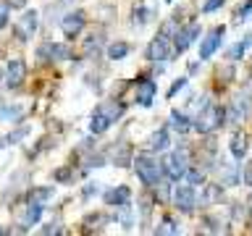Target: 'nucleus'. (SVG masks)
Wrapping results in <instances>:
<instances>
[{"label": "nucleus", "mask_w": 252, "mask_h": 236, "mask_svg": "<svg viewBox=\"0 0 252 236\" xmlns=\"http://www.w3.org/2000/svg\"><path fill=\"white\" fill-rule=\"evenodd\" d=\"M134 168H137V176H139L142 181H145L147 186H155L158 181L163 178V165L158 163L155 157H150L147 152L134 157Z\"/></svg>", "instance_id": "f257e3e1"}, {"label": "nucleus", "mask_w": 252, "mask_h": 236, "mask_svg": "<svg viewBox=\"0 0 252 236\" xmlns=\"http://www.w3.org/2000/svg\"><path fill=\"white\" fill-rule=\"evenodd\" d=\"M226 121V110L220 108V105H210V108H205L200 116H197V121H194V129L197 131H202V134H210V131H216L220 129Z\"/></svg>", "instance_id": "f03ea898"}, {"label": "nucleus", "mask_w": 252, "mask_h": 236, "mask_svg": "<svg viewBox=\"0 0 252 236\" xmlns=\"http://www.w3.org/2000/svg\"><path fill=\"white\" fill-rule=\"evenodd\" d=\"M173 202H176V207L181 212H194L197 207V192L192 184H181L176 192H173Z\"/></svg>", "instance_id": "7ed1b4c3"}, {"label": "nucleus", "mask_w": 252, "mask_h": 236, "mask_svg": "<svg viewBox=\"0 0 252 236\" xmlns=\"http://www.w3.org/2000/svg\"><path fill=\"white\" fill-rule=\"evenodd\" d=\"M37 27H39V16L37 11H24L21 13V21H19V29H16V37L21 39V42H27L29 37H34L37 34Z\"/></svg>", "instance_id": "20e7f679"}, {"label": "nucleus", "mask_w": 252, "mask_h": 236, "mask_svg": "<svg viewBox=\"0 0 252 236\" xmlns=\"http://www.w3.org/2000/svg\"><path fill=\"white\" fill-rule=\"evenodd\" d=\"M187 152H171L168 157L163 160V171L168 173V178H181L187 171Z\"/></svg>", "instance_id": "39448f33"}, {"label": "nucleus", "mask_w": 252, "mask_h": 236, "mask_svg": "<svg viewBox=\"0 0 252 236\" xmlns=\"http://www.w3.org/2000/svg\"><path fill=\"white\" fill-rule=\"evenodd\" d=\"M24 74H27V66H24V60L13 58V60L5 66V87H11V89H16V87H21V82H24Z\"/></svg>", "instance_id": "423d86ee"}, {"label": "nucleus", "mask_w": 252, "mask_h": 236, "mask_svg": "<svg viewBox=\"0 0 252 236\" xmlns=\"http://www.w3.org/2000/svg\"><path fill=\"white\" fill-rule=\"evenodd\" d=\"M250 100H247V94H239L231 105H228V110H226V116H228V121H234V123H239V121H244L247 118V113H250Z\"/></svg>", "instance_id": "0eeeda50"}, {"label": "nucleus", "mask_w": 252, "mask_h": 236, "mask_svg": "<svg viewBox=\"0 0 252 236\" xmlns=\"http://www.w3.org/2000/svg\"><path fill=\"white\" fill-rule=\"evenodd\" d=\"M129 197H131V189L121 184V186H113V189H108L105 192V205H113V207H124V205H129Z\"/></svg>", "instance_id": "6e6552de"}, {"label": "nucleus", "mask_w": 252, "mask_h": 236, "mask_svg": "<svg viewBox=\"0 0 252 236\" xmlns=\"http://www.w3.org/2000/svg\"><path fill=\"white\" fill-rule=\"evenodd\" d=\"M84 29V13H68L61 19V31L66 37H76Z\"/></svg>", "instance_id": "1a4fd4ad"}, {"label": "nucleus", "mask_w": 252, "mask_h": 236, "mask_svg": "<svg viewBox=\"0 0 252 236\" xmlns=\"http://www.w3.org/2000/svg\"><path fill=\"white\" fill-rule=\"evenodd\" d=\"M220 39H223V27L213 29V34H208V37L202 39V45H200V58H202V60H208L210 55H213V53L218 50Z\"/></svg>", "instance_id": "9d476101"}, {"label": "nucleus", "mask_w": 252, "mask_h": 236, "mask_svg": "<svg viewBox=\"0 0 252 236\" xmlns=\"http://www.w3.org/2000/svg\"><path fill=\"white\" fill-rule=\"evenodd\" d=\"M171 58V50H168V42L163 37H155L153 42L147 45V60H168Z\"/></svg>", "instance_id": "9b49d317"}, {"label": "nucleus", "mask_w": 252, "mask_h": 236, "mask_svg": "<svg viewBox=\"0 0 252 236\" xmlns=\"http://www.w3.org/2000/svg\"><path fill=\"white\" fill-rule=\"evenodd\" d=\"M197 34H200V27H197V24H192V27H184V29L176 34V50H179V53L189 50V47L194 45Z\"/></svg>", "instance_id": "f8f14e48"}, {"label": "nucleus", "mask_w": 252, "mask_h": 236, "mask_svg": "<svg viewBox=\"0 0 252 236\" xmlns=\"http://www.w3.org/2000/svg\"><path fill=\"white\" fill-rule=\"evenodd\" d=\"M168 142H171L168 129H158L147 137V149L150 152H163V149H168Z\"/></svg>", "instance_id": "ddd939ff"}, {"label": "nucleus", "mask_w": 252, "mask_h": 236, "mask_svg": "<svg viewBox=\"0 0 252 236\" xmlns=\"http://www.w3.org/2000/svg\"><path fill=\"white\" fill-rule=\"evenodd\" d=\"M153 97H155V82L153 79H142V82L137 84V100L139 105H145V108H150L153 105Z\"/></svg>", "instance_id": "4468645a"}, {"label": "nucleus", "mask_w": 252, "mask_h": 236, "mask_svg": "<svg viewBox=\"0 0 252 236\" xmlns=\"http://www.w3.org/2000/svg\"><path fill=\"white\" fill-rule=\"evenodd\" d=\"M250 47H252V34H244V39L234 42V45L226 50V58L231 60V63H234V60H239V58H244V53H247Z\"/></svg>", "instance_id": "2eb2a0df"}, {"label": "nucleus", "mask_w": 252, "mask_h": 236, "mask_svg": "<svg viewBox=\"0 0 252 236\" xmlns=\"http://www.w3.org/2000/svg\"><path fill=\"white\" fill-rule=\"evenodd\" d=\"M228 149H231L234 157H244V155H247V134H244V131H234L231 139H228Z\"/></svg>", "instance_id": "dca6fc26"}, {"label": "nucleus", "mask_w": 252, "mask_h": 236, "mask_svg": "<svg viewBox=\"0 0 252 236\" xmlns=\"http://www.w3.org/2000/svg\"><path fill=\"white\" fill-rule=\"evenodd\" d=\"M171 129H176L179 134H187L189 129H194V121L189 116H184L181 110H171Z\"/></svg>", "instance_id": "f3484780"}, {"label": "nucleus", "mask_w": 252, "mask_h": 236, "mask_svg": "<svg viewBox=\"0 0 252 236\" xmlns=\"http://www.w3.org/2000/svg\"><path fill=\"white\" fill-rule=\"evenodd\" d=\"M110 123H113V118H108L102 110H97V113L92 116V121H90V131L92 134H102V131L110 129Z\"/></svg>", "instance_id": "a211bd4d"}, {"label": "nucleus", "mask_w": 252, "mask_h": 236, "mask_svg": "<svg viewBox=\"0 0 252 236\" xmlns=\"http://www.w3.org/2000/svg\"><path fill=\"white\" fill-rule=\"evenodd\" d=\"M53 194H55V189H53V186L32 189V192H29V202H32V205H42V207H45V202H47V200H53Z\"/></svg>", "instance_id": "6ab92c4d"}, {"label": "nucleus", "mask_w": 252, "mask_h": 236, "mask_svg": "<svg viewBox=\"0 0 252 236\" xmlns=\"http://www.w3.org/2000/svg\"><path fill=\"white\" fill-rule=\"evenodd\" d=\"M24 113L21 105H0V121H19Z\"/></svg>", "instance_id": "aec40b11"}, {"label": "nucleus", "mask_w": 252, "mask_h": 236, "mask_svg": "<svg viewBox=\"0 0 252 236\" xmlns=\"http://www.w3.org/2000/svg\"><path fill=\"white\" fill-rule=\"evenodd\" d=\"M181 178H184L187 184H192V186L205 184V173L200 168H189V165H187V171H184V176H181Z\"/></svg>", "instance_id": "412c9836"}, {"label": "nucleus", "mask_w": 252, "mask_h": 236, "mask_svg": "<svg viewBox=\"0 0 252 236\" xmlns=\"http://www.w3.org/2000/svg\"><path fill=\"white\" fill-rule=\"evenodd\" d=\"M129 55V45L126 42H113L108 47V58L110 60H121V58H126Z\"/></svg>", "instance_id": "4be33fe9"}, {"label": "nucleus", "mask_w": 252, "mask_h": 236, "mask_svg": "<svg viewBox=\"0 0 252 236\" xmlns=\"http://www.w3.org/2000/svg\"><path fill=\"white\" fill-rule=\"evenodd\" d=\"M97 110H102V113H105L108 118H113V121H116V118L124 113V108L118 105V102H113V100H105V102H102V105H100Z\"/></svg>", "instance_id": "5701e85b"}, {"label": "nucleus", "mask_w": 252, "mask_h": 236, "mask_svg": "<svg viewBox=\"0 0 252 236\" xmlns=\"http://www.w3.org/2000/svg\"><path fill=\"white\" fill-rule=\"evenodd\" d=\"M110 160H113L116 165H129V147L126 145H118L113 149V155H110Z\"/></svg>", "instance_id": "b1692460"}, {"label": "nucleus", "mask_w": 252, "mask_h": 236, "mask_svg": "<svg viewBox=\"0 0 252 236\" xmlns=\"http://www.w3.org/2000/svg\"><path fill=\"white\" fill-rule=\"evenodd\" d=\"M39 215H42V205H32L29 202V210H27V215H24V223H27V226L37 223Z\"/></svg>", "instance_id": "393cba45"}, {"label": "nucleus", "mask_w": 252, "mask_h": 236, "mask_svg": "<svg viewBox=\"0 0 252 236\" xmlns=\"http://www.w3.org/2000/svg\"><path fill=\"white\" fill-rule=\"evenodd\" d=\"M53 60H71V47L68 45H53Z\"/></svg>", "instance_id": "a878e982"}, {"label": "nucleus", "mask_w": 252, "mask_h": 236, "mask_svg": "<svg viewBox=\"0 0 252 236\" xmlns=\"http://www.w3.org/2000/svg\"><path fill=\"white\" fill-rule=\"evenodd\" d=\"M155 234H158V236H163V234H179V226L173 223L171 218H165L163 223H160V226L155 228Z\"/></svg>", "instance_id": "bb28decb"}, {"label": "nucleus", "mask_w": 252, "mask_h": 236, "mask_svg": "<svg viewBox=\"0 0 252 236\" xmlns=\"http://www.w3.org/2000/svg\"><path fill=\"white\" fill-rule=\"evenodd\" d=\"M250 16H252V0H247V3L242 5V11L236 13V19H234V24H244V21L250 19Z\"/></svg>", "instance_id": "cd10ccee"}, {"label": "nucleus", "mask_w": 252, "mask_h": 236, "mask_svg": "<svg viewBox=\"0 0 252 236\" xmlns=\"http://www.w3.org/2000/svg\"><path fill=\"white\" fill-rule=\"evenodd\" d=\"M37 58L39 60H53V42H45L37 47Z\"/></svg>", "instance_id": "c85d7f7f"}, {"label": "nucleus", "mask_w": 252, "mask_h": 236, "mask_svg": "<svg viewBox=\"0 0 252 236\" xmlns=\"http://www.w3.org/2000/svg\"><path fill=\"white\" fill-rule=\"evenodd\" d=\"M8 21H11V5L0 0V29H5Z\"/></svg>", "instance_id": "c756f323"}, {"label": "nucleus", "mask_w": 252, "mask_h": 236, "mask_svg": "<svg viewBox=\"0 0 252 236\" xmlns=\"http://www.w3.org/2000/svg\"><path fill=\"white\" fill-rule=\"evenodd\" d=\"M220 197V189L218 186H208L205 189V194H202V202H216Z\"/></svg>", "instance_id": "7c9ffc66"}, {"label": "nucleus", "mask_w": 252, "mask_h": 236, "mask_svg": "<svg viewBox=\"0 0 252 236\" xmlns=\"http://www.w3.org/2000/svg\"><path fill=\"white\" fill-rule=\"evenodd\" d=\"M223 5V0H205L202 3V13H210V11H218Z\"/></svg>", "instance_id": "2f4dec72"}, {"label": "nucleus", "mask_w": 252, "mask_h": 236, "mask_svg": "<svg viewBox=\"0 0 252 236\" xmlns=\"http://www.w3.org/2000/svg\"><path fill=\"white\" fill-rule=\"evenodd\" d=\"M236 181H239V176H236V171H234V165L231 168H226V173H223V184H236Z\"/></svg>", "instance_id": "473e14b6"}, {"label": "nucleus", "mask_w": 252, "mask_h": 236, "mask_svg": "<svg viewBox=\"0 0 252 236\" xmlns=\"http://www.w3.org/2000/svg\"><path fill=\"white\" fill-rule=\"evenodd\" d=\"M42 234H63V228L58 223H47V226H42Z\"/></svg>", "instance_id": "72a5a7b5"}, {"label": "nucleus", "mask_w": 252, "mask_h": 236, "mask_svg": "<svg viewBox=\"0 0 252 236\" xmlns=\"http://www.w3.org/2000/svg\"><path fill=\"white\" fill-rule=\"evenodd\" d=\"M242 181L247 186H252V163H247V168H244V173H242Z\"/></svg>", "instance_id": "f704fd0d"}, {"label": "nucleus", "mask_w": 252, "mask_h": 236, "mask_svg": "<svg viewBox=\"0 0 252 236\" xmlns=\"http://www.w3.org/2000/svg\"><path fill=\"white\" fill-rule=\"evenodd\" d=\"M181 87H184V79H179V82H176V84L171 87V89H168V97H173V94H176V92L181 89Z\"/></svg>", "instance_id": "c9c22d12"}, {"label": "nucleus", "mask_w": 252, "mask_h": 236, "mask_svg": "<svg viewBox=\"0 0 252 236\" xmlns=\"http://www.w3.org/2000/svg\"><path fill=\"white\" fill-rule=\"evenodd\" d=\"M24 3H27V0H11V3H8V5H16V8H21Z\"/></svg>", "instance_id": "e433bc0d"}, {"label": "nucleus", "mask_w": 252, "mask_h": 236, "mask_svg": "<svg viewBox=\"0 0 252 236\" xmlns=\"http://www.w3.org/2000/svg\"><path fill=\"white\" fill-rule=\"evenodd\" d=\"M247 207H250V212H252V194H250V200H247Z\"/></svg>", "instance_id": "4c0bfd02"}, {"label": "nucleus", "mask_w": 252, "mask_h": 236, "mask_svg": "<svg viewBox=\"0 0 252 236\" xmlns=\"http://www.w3.org/2000/svg\"><path fill=\"white\" fill-rule=\"evenodd\" d=\"M0 79H5V68H0Z\"/></svg>", "instance_id": "58836bf2"}, {"label": "nucleus", "mask_w": 252, "mask_h": 236, "mask_svg": "<svg viewBox=\"0 0 252 236\" xmlns=\"http://www.w3.org/2000/svg\"><path fill=\"white\" fill-rule=\"evenodd\" d=\"M0 236H3V228H0Z\"/></svg>", "instance_id": "ea45409f"}, {"label": "nucleus", "mask_w": 252, "mask_h": 236, "mask_svg": "<svg viewBox=\"0 0 252 236\" xmlns=\"http://www.w3.org/2000/svg\"><path fill=\"white\" fill-rule=\"evenodd\" d=\"M165 3H171V0H165Z\"/></svg>", "instance_id": "a19ab883"}, {"label": "nucleus", "mask_w": 252, "mask_h": 236, "mask_svg": "<svg viewBox=\"0 0 252 236\" xmlns=\"http://www.w3.org/2000/svg\"><path fill=\"white\" fill-rule=\"evenodd\" d=\"M0 147H3V142H0Z\"/></svg>", "instance_id": "79ce46f5"}]
</instances>
